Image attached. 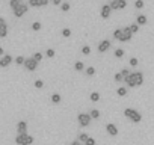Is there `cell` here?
Returning a JSON list of instances; mask_svg holds the SVG:
<instances>
[{
	"label": "cell",
	"instance_id": "cell-44",
	"mask_svg": "<svg viewBox=\"0 0 154 145\" xmlns=\"http://www.w3.org/2000/svg\"><path fill=\"white\" fill-rule=\"evenodd\" d=\"M0 56H3V48L0 47Z\"/></svg>",
	"mask_w": 154,
	"mask_h": 145
},
{
	"label": "cell",
	"instance_id": "cell-5",
	"mask_svg": "<svg viewBox=\"0 0 154 145\" xmlns=\"http://www.w3.org/2000/svg\"><path fill=\"white\" fill-rule=\"evenodd\" d=\"M110 8L112 11H121L127 8V0H110Z\"/></svg>",
	"mask_w": 154,
	"mask_h": 145
},
{
	"label": "cell",
	"instance_id": "cell-34",
	"mask_svg": "<svg viewBox=\"0 0 154 145\" xmlns=\"http://www.w3.org/2000/svg\"><path fill=\"white\" fill-rule=\"evenodd\" d=\"M32 57H33V59H35L36 62H39V60H42V57H44V54H42V53H39V51H36V53H35V54H33Z\"/></svg>",
	"mask_w": 154,
	"mask_h": 145
},
{
	"label": "cell",
	"instance_id": "cell-4",
	"mask_svg": "<svg viewBox=\"0 0 154 145\" xmlns=\"http://www.w3.org/2000/svg\"><path fill=\"white\" fill-rule=\"evenodd\" d=\"M77 121H79V124H80L82 127H88V125L91 124V121H92V116H91L89 113L82 112V113L77 115Z\"/></svg>",
	"mask_w": 154,
	"mask_h": 145
},
{
	"label": "cell",
	"instance_id": "cell-8",
	"mask_svg": "<svg viewBox=\"0 0 154 145\" xmlns=\"http://www.w3.org/2000/svg\"><path fill=\"white\" fill-rule=\"evenodd\" d=\"M110 47H112V42H110L109 39H103V41H100L97 50H98V53H106Z\"/></svg>",
	"mask_w": 154,
	"mask_h": 145
},
{
	"label": "cell",
	"instance_id": "cell-31",
	"mask_svg": "<svg viewBox=\"0 0 154 145\" xmlns=\"http://www.w3.org/2000/svg\"><path fill=\"white\" fill-rule=\"evenodd\" d=\"M119 72H121V74H122V77L125 79V77H128V76H130V72H131V71H130L128 68H122V69H121Z\"/></svg>",
	"mask_w": 154,
	"mask_h": 145
},
{
	"label": "cell",
	"instance_id": "cell-26",
	"mask_svg": "<svg viewBox=\"0 0 154 145\" xmlns=\"http://www.w3.org/2000/svg\"><path fill=\"white\" fill-rule=\"evenodd\" d=\"M8 35V26H0V38H5Z\"/></svg>",
	"mask_w": 154,
	"mask_h": 145
},
{
	"label": "cell",
	"instance_id": "cell-14",
	"mask_svg": "<svg viewBox=\"0 0 154 145\" xmlns=\"http://www.w3.org/2000/svg\"><path fill=\"white\" fill-rule=\"evenodd\" d=\"M106 131H107L110 136H116V134H118V127H116L115 124L109 122V124L106 125Z\"/></svg>",
	"mask_w": 154,
	"mask_h": 145
},
{
	"label": "cell",
	"instance_id": "cell-20",
	"mask_svg": "<svg viewBox=\"0 0 154 145\" xmlns=\"http://www.w3.org/2000/svg\"><path fill=\"white\" fill-rule=\"evenodd\" d=\"M113 54H115V57H118V59H122V57H124V54H125V51H124V48H116Z\"/></svg>",
	"mask_w": 154,
	"mask_h": 145
},
{
	"label": "cell",
	"instance_id": "cell-18",
	"mask_svg": "<svg viewBox=\"0 0 154 145\" xmlns=\"http://www.w3.org/2000/svg\"><path fill=\"white\" fill-rule=\"evenodd\" d=\"M116 95H118V97H125V95H127V88L119 86V88L116 89Z\"/></svg>",
	"mask_w": 154,
	"mask_h": 145
},
{
	"label": "cell",
	"instance_id": "cell-43",
	"mask_svg": "<svg viewBox=\"0 0 154 145\" xmlns=\"http://www.w3.org/2000/svg\"><path fill=\"white\" fill-rule=\"evenodd\" d=\"M0 26H6V21H5L3 17H0Z\"/></svg>",
	"mask_w": 154,
	"mask_h": 145
},
{
	"label": "cell",
	"instance_id": "cell-15",
	"mask_svg": "<svg viewBox=\"0 0 154 145\" xmlns=\"http://www.w3.org/2000/svg\"><path fill=\"white\" fill-rule=\"evenodd\" d=\"M136 23H137L139 26H145V24L148 23V18H146V15H143V14L137 15V17H136Z\"/></svg>",
	"mask_w": 154,
	"mask_h": 145
},
{
	"label": "cell",
	"instance_id": "cell-29",
	"mask_svg": "<svg viewBox=\"0 0 154 145\" xmlns=\"http://www.w3.org/2000/svg\"><path fill=\"white\" fill-rule=\"evenodd\" d=\"M41 27H42V24H41L39 21H35V23L32 24V30H35V32H38V30H41Z\"/></svg>",
	"mask_w": 154,
	"mask_h": 145
},
{
	"label": "cell",
	"instance_id": "cell-41",
	"mask_svg": "<svg viewBox=\"0 0 154 145\" xmlns=\"http://www.w3.org/2000/svg\"><path fill=\"white\" fill-rule=\"evenodd\" d=\"M51 3H53L54 6H60V5H62V0H51Z\"/></svg>",
	"mask_w": 154,
	"mask_h": 145
},
{
	"label": "cell",
	"instance_id": "cell-1",
	"mask_svg": "<svg viewBox=\"0 0 154 145\" xmlns=\"http://www.w3.org/2000/svg\"><path fill=\"white\" fill-rule=\"evenodd\" d=\"M124 82L130 88H137V86L143 85V74H142V71H133V72H130V76L125 77Z\"/></svg>",
	"mask_w": 154,
	"mask_h": 145
},
{
	"label": "cell",
	"instance_id": "cell-17",
	"mask_svg": "<svg viewBox=\"0 0 154 145\" xmlns=\"http://www.w3.org/2000/svg\"><path fill=\"white\" fill-rule=\"evenodd\" d=\"M74 69H75V71H79V72H80V71H83V69H85L83 62H82V60H77V62L74 63Z\"/></svg>",
	"mask_w": 154,
	"mask_h": 145
},
{
	"label": "cell",
	"instance_id": "cell-3",
	"mask_svg": "<svg viewBox=\"0 0 154 145\" xmlns=\"http://www.w3.org/2000/svg\"><path fill=\"white\" fill-rule=\"evenodd\" d=\"M15 143L17 145H32L33 143V136L24 133V134H17L15 137Z\"/></svg>",
	"mask_w": 154,
	"mask_h": 145
},
{
	"label": "cell",
	"instance_id": "cell-40",
	"mask_svg": "<svg viewBox=\"0 0 154 145\" xmlns=\"http://www.w3.org/2000/svg\"><path fill=\"white\" fill-rule=\"evenodd\" d=\"M85 145H95V139L89 136V139H88V140L85 142Z\"/></svg>",
	"mask_w": 154,
	"mask_h": 145
},
{
	"label": "cell",
	"instance_id": "cell-25",
	"mask_svg": "<svg viewBox=\"0 0 154 145\" xmlns=\"http://www.w3.org/2000/svg\"><path fill=\"white\" fill-rule=\"evenodd\" d=\"M113 80H115L116 83H121V82H124V77H122V74H121V72H115Z\"/></svg>",
	"mask_w": 154,
	"mask_h": 145
},
{
	"label": "cell",
	"instance_id": "cell-28",
	"mask_svg": "<svg viewBox=\"0 0 154 145\" xmlns=\"http://www.w3.org/2000/svg\"><path fill=\"white\" fill-rule=\"evenodd\" d=\"M94 74H95V68H94V66H88V68H86V76L92 77Z\"/></svg>",
	"mask_w": 154,
	"mask_h": 145
},
{
	"label": "cell",
	"instance_id": "cell-27",
	"mask_svg": "<svg viewBox=\"0 0 154 145\" xmlns=\"http://www.w3.org/2000/svg\"><path fill=\"white\" fill-rule=\"evenodd\" d=\"M128 27H130V30H131V33H133V35L139 32V24H137V23H133V24H130Z\"/></svg>",
	"mask_w": 154,
	"mask_h": 145
},
{
	"label": "cell",
	"instance_id": "cell-24",
	"mask_svg": "<svg viewBox=\"0 0 154 145\" xmlns=\"http://www.w3.org/2000/svg\"><path fill=\"white\" fill-rule=\"evenodd\" d=\"M89 115L92 116V119H98V118H100V110H98V109H92V110L89 112Z\"/></svg>",
	"mask_w": 154,
	"mask_h": 145
},
{
	"label": "cell",
	"instance_id": "cell-19",
	"mask_svg": "<svg viewBox=\"0 0 154 145\" xmlns=\"http://www.w3.org/2000/svg\"><path fill=\"white\" fill-rule=\"evenodd\" d=\"M20 5H23V0H11V2H9V6H11L12 9L18 8Z\"/></svg>",
	"mask_w": 154,
	"mask_h": 145
},
{
	"label": "cell",
	"instance_id": "cell-10",
	"mask_svg": "<svg viewBox=\"0 0 154 145\" xmlns=\"http://www.w3.org/2000/svg\"><path fill=\"white\" fill-rule=\"evenodd\" d=\"M131 36H133V33H131V30H130V27L127 26V27H122V36H121V42H128L130 39H131Z\"/></svg>",
	"mask_w": 154,
	"mask_h": 145
},
{
	"label": "cell",
	"instance_id": "cell-23",
	"mask_svg": "<svg viewBox=\"0 0 154 145\" xmlns=\"http://www.w3.org/2000/svg\"><path fill=\"white\" fill-rule=\"evenodd\" d=\"M60 100H62V97H60L59 94H53V95H51V103L59 104V103H60Z\"/></svg>",
	"mask_w": 154,
	"mask_h": 145
},
{
	"label": "cell",
	"instance_id": "cell-37",
	"mask_svg": "<svg viewBox=\"0 0 154 145\" xmlns=\"http://www.w3.org/2000/svg\"><path fill=\"white\" fill-rule=\"evenodd\" d=\"M128 62H130L131 66H137V65H139V59H137V57H130Z\"/></svg>",
	"mask_w": 154,
	"mask_h": 145
},
{
	"label": "cell",
	"instance_id": "cell-35",
	"mask_svg": "<svg viewBox=\"0 0 154 145\" xmlns=\"http://www.w3.org/2000/svg\"><path fill=\"white\" fill-rule=\"evenodd\" d=\"M134 8L136 9H142L143 8V0H136V2H134Z\"/></svg>",
	"mask_w": 154,
	"mask_h": 145
},
{
	"label": "cell",
	"instance_id": "cell-12",
	"mask_svg": "<svg viewBox=\"0 0 154 145\" xmlns=\"http://www.w3.org/2000/svg\"><path fill=\"white\" fill-rule=\"evenodd\" d=\"M17 133L18 134L27 133V122L26 121H18V124H17Z\"/></svg>",
	"mask_w": 154,
	"mask_h": 145
},
{
	"label": "cell",
	"instance_id": "cell-6",
	"mask_svg": "<svg viewBox=\"0 0 154 145\" xmlns=\"http://www.w3.org/2000/svg\"><path fill=\"white\" fill-rule=\"evenodd\" d=\"M24 68H26L27 71H35V69L38 68V62H36L33 57H27V59L24 60Z\"/></svg>",
	"mask_w": 154,
	"mask_h": 145
},
{
	"label": "cell",
	"instance_id": "cell-33",
	"mask_svg": "<svg viewBox=\"0 0 154 145\" xmlns=\"http://www.w3.org/2000/svg\"><path fill=\"white\" fill-rule=\"evenodd\" d=\"M54 54H56L54 48H47V51H45V56L47 57H54Z\"/></svg>",
	"mask_w": 154,
	"mask_h": 145
},
{
	"label": "cell",
	"instance_id": "cell-38",
	"mask_svg": "<svg viewBox=\"0 0 154 145\" xmlns=\"http://www.w3.org/2000/svg\"><path fill=\"white\" fill-rule=\"evenodd\" d=\"M33 85H35V88H36V89L44 88V82H42V80H39V79H38V80H35V83H33Z\"/></svg>",
	"mask_w": 154,
	"mask_h": 145
},
{
	"label": "cell",
	"instance_id": "cell-36",
	"mask_svg": "<svg viewBox=\"0 0 154 145\" xmlns=\"http://www.w3.org/2000/svg\"><path fill=\"white\" fill-rule=\"evenodd\" d=\"M69 8H71L69 3H62V5H60V11H62V12H68Z\"/></svg>",
	"mask_w": 154,
	"mask_h": 145
},
{
	"label": "cell",
	"instance_id": "cell-32",
	"mask_svg": "<svg viewBox=\"0 0 154 145\" xmlns=\"http://www.w3.org/2000/svg\"><path fill=\"white\" fill-rule=\"evenodd\" d=\"M62 36H63V38H69V36H71V29L65 27V29L62 30Z\"/></svg>",
	"mask_w": 154,
	"mask_h": 145
},
{
	"label": "cell",
	"instance_id": "cell-21",
	"mask_svg": "<svg viewBox=\"0 0 154 145\" xmlns=\"http://www.w3.org/2000/svg\"><path fill=\"white\" fill-rule=\"evenodd\" d=\"M77 139H79V140H80V142H82V143L85 145V142H86V140L89 139V136H88V133H80V134H79V137H77Z\"/></svg>",
	"mask_w": 154,
	"mask_h": 145
},
{
	"label": "cell",
	"instance_id": "cell-16",
	"mask_svg": "<svg viewBox=\"0 0 154 145\" xmlns=\"http://www.w3.org/2000/svg\"><path fill=\"white\" fill-rule=\"evenodd\" d=\"M100 98H101V95H100V92H97V91H94V92L89 94V100H91V101H100Z\"/></svg>",
	"mask_w": 154,
	"mask_h": 145
},
{
	"label": "cell",
	"instance_id": "cell-39",
	"mask_svg": "<svg viewBox=\"0 0 154 145\" xmlns=\"http://www.w3.org/2000/svg\"><path fill=\"white\" fill-rule=\"evenodd\" d=\"M24 60H26V59H24L23 56H17V59H15V62H17L18 65H24Z\"/></svg>",
	"mask_w": 154,
	"mask_h": 145
},
{
	"label": "cell",
	"instance_id": "cell-7",
	"mask_svg": "<svg viewBox=\"0 0 154 145\" xmlns=\"http://www.w3.org/2000/svg\"><path fill=\"white\" fill-rule=\"evenodd\" d=\"M27 11H29V5L23 3V5H20L18 8H15V9H14V15H15L17 18H20V17H23Z\"/></svg>",
	"mask_w": 154,
	"mask_h": 145
},
{
	"label": "cell",
	"instance_id": "cell-9",
	"mask_svg": "<svg viewBox=\"0 0 154 145\" xmlns=\"http://www.w3.org/2000/svg\"><path fill=\"white\" fill-rule=\"evenodd\" d=\"M110 14H112L110 5H103V6H101V11H100V17H101L103 20H107V18L110 17Z\"/></svg>",
	"mask_w": 154,
	"mask_h": 145
},
{
	"label": "cell",
	"instance_id": "cell-13",
	"mask_svg": "<svg viewBox=\"0 0 154 145\" xmlns=\"http://www.w3.org/2000/svg\"><path fill=\"white\" fill-rule=\"evenodd\" d=\"M12 60H14V59H12L11 54H5V56H2V59H0V66L5 68V66H8Z\"/></svg>",
	"mask_w": 154,
	"mask_h": 145
},
{
	"label": "cell",
	"instance_id": "cell-11",
	"mask_svg": "<svg viewBox=\"0 0 154 145\" xmlns=\"http://www.w3.org/2000/svg\"><path fill=\"white\" fill-rule=\"evenodd\" d=\"M48 0H29V6H33V8H42V6H47Z\"/></svg>",
	"mask_w": 154,
	"mask_h": 145
},
{
	"label": "cell",
	"instance_id": "cell-30",
	"mask_svg": "<svg viewBox=\"0 0 154 145\" xmlns=\"http://www.w3.org/2000/svg\"><path fill=\"white\" fill-rule=\"evenodd\" d=\"M82 53H83L85 56H89V54H91V47H89V45H83V47H82Z\"/></svg>",
	"mask_w": 154,
	"mask_h": 145
},
{
	"label": "cell",
	"instance_id": "cell-2",
	"mask_svg": "<svg viewBox=\"0 0 154 145\" xmlns=\"http://www.w3.org/2000/svg\"><path fill=\"white\" fill-rule=\"evenodd\" d=\"M124 116L128 118L131 122H140V121H142V113L137 112L136 109H131V107L124 109Z\"/></svg>",
	"mask_w": 154,
	"mask_h": 145
},
{
	"label": "cell",
	"instance_id": "cell-22",
	"mask_svg": "<svg viewBox=\"0 0 154 145\" xmlns=\"http://www.w3.org/2000/svg\"><path fill=\"white\" fill-rule=\"evenodd\" d=\"M121 36H122V29H115V30H113V38L119 41Z\"/></svg>",
	"mask_w": 154,
	"mask_h": 145
},
{
	"label": "cell",
	"instance_id": "cell-42",
	"mask_svg": "<svg viewBox=\"0 0 154 145\" xmlns=\"http://www.w3.org/2000/svg\"><path fill=\"white\" fill-rule=\"evenodd\" d=\"M71 145H82V142H80L79 139H75V140H72V142H71Z\"/></svg>",
	"mask_w": 154,
	"mask_h": 145
}]
</instances>
